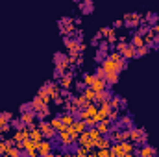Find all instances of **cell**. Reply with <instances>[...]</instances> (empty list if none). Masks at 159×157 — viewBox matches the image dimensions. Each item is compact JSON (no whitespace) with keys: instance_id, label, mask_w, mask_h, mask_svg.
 I'll return each instance as SVG.
<instances>
[{"instance_id":"obj_1","label":"cell","mask_w":159,"mask_h":157,"mask_svg":"<svg viewBox=\"0 0 159 157\" xmlns=\"http://www.w3.org/2000/svg\"><path fill=\"white\" fill-rule=\"evenodd\" d=\"M143 24V15L141 13H128L124 15V26L126 28H139Z\"/></svg>"},{"instance_id":"obj_2","label":"cell","mask_w":159,"mask_h":157,"mask_svg":"<svg viewBox=\"0 0 159 157\" xmlns=\"http://www.w3.org/2000/svg\"><path fill=\"white\" fill-rule=\"evenodd\" d=\"M37 128L41 129L43 137H44V139H48V141L56 139V135H57V131H56V129L50 126V122H46V120H41L39 124H37Z\"/></svg>"},{"instance_id":"obj_3","label":"cell","mask_w":159,"mask_h":157,"mask_svg":"<svg viewBox=\"0 0 159 157\" xmlns=\"http://www.w3.org/2000/svg\"><path fill=\"white\" fill-rule=\"evenodd\" d=\"M37 154L41 157H52V142L48 139H43L41 142H37Z\"/></svg>"},{"instance_id":"obj_4","label":"cell","mask_w":159,"mask_h":157,"mask_svg":"<svg viewBox=\"0 0 159 157\" xmlns=\"http://www.w3.org/2000/svg\"><path fill=\"white\" fill-rule=\"evenodd\" d=\"M57 137H59V142H61V146L65 148V146H72V144H76V141L72 139V135H70V131L65 128V129H61V131H57Z\"/></svg>"},{"instance_id":"obj_5","label":"cell","mask_w":159,"mask_h":157,"mask_svg":"<svg viewBox=\"0 0 159 157\" xmlns=\"http://www.w3.org/2000/svg\"><path fill=\"white\" fill-rule=\"evenodd\" d=\"M22 150L26 152V155H28V157L39 155V154H37V142H35V141H32V139L22 141Z\"/></svg>"},{"instance_id":"obj_6","label":"cell","mask_w":159,"mask_h":157,"mask_svg":"<svg viewBox=\"0 0 159 157\" xmlns=\"http://www.w3.org/2000/svg\"><path fill=\"white\" fill-rule=\"evenodd\" d=\"M100 65L106 69V72H122V69H120V63H119V61H113L109 56H107V57H106V59H104Z\"/></svg>"},{"instance_id":"obj_7","label":"cell","mask_w":159,"mask_h":157,"mask_svg":"<svg viewBox=\"0 0 159 157\" xmlns=\"http://www.w3.org/2000/svg\"><path fill=\"white\" fill-rule=\"evenodd\" d=\"M133 155H139V157H154L157 155V150L148 146V144H141V148H135V154Z\"/></svg>"},{"instance_id":"obj_8","label":"cell","mask_w":159,"mask_h":157,"mask_svg":"<svg viewBox=\"0 0 159 157\" xmlns=\"http://www.w3.org/2000/svg\"><path fill=\"white\" fill-rule=\"evenodd\" d=\"M102 135H109L111 133V129H113V122L109 120V118H104V120H100V122H96V126H94Z\"/></svg>"},{"instance_id":"obj_9","label":"cell","mask_w":159,"mask_h":157,"mask_svg":"<svg viewBox=\"0 0 159 157\" xmlns=\"http://www.w3.org/2000/svg\"><path fill=\"white\" fill-rule=\"evenodd\" d=\"M143 135H144V129L143 128H129V141L131 142H135V144H141V139H143Z\"/></svg>"},{"instance_id":"obj_10","label":"cell","mask_w":159,"mask_h":157,"mask_svg":"<svg viewBox=\"0 0 159 157\" xmlns=\"http://www.w3.org/2000/svg\"><path fill=\"white\" fill-rule=\"evenodd\" d=\"M78 142H80V146H85V148H93V146H94V141L91 139V135H89V131H87V129L80 133Z\"/></svg>"},{"instance_id":"obj_11","label":"cell","mask_w":159,"mask_h":157,"mask_svg":"<svg viewBox=\"0 0 159 157\" xmlns=\"http://www.w3.org/2000/svg\"><path fill=\"white\" fill-rule=\"evenodd\" d=\"M72 83H74V72H67L59 78V87L61 89H70Z\"/></svg>"},{"instance_id":"obj_12","label":"cell","mask_w":159,"mask_h":157,"mask_svg":"<svg viewBox=\"0 0 159 157\" xmlns=\"http://www.w3.org/2000/svg\"><path fill=\"white\" fill-rule=\"evenodd\" d=\"M120 146H122V152H124V157H131L135 154V142L131 141H120Z\"/></svg>"},{"instance_id":"obj_13","label":"cell","mask_w":159,"mask_h":157,"mask_svg":"<svg viewBox=\"0 0 159 157\" xmlns=\"http://www.w3.org/2000/svg\"><path fill=\"white\" fill-rule=\"evenodd\" d=\"M89 87H93L96 92H98V91H106V89H107V81H106L104 78H98V76L94 74V78H93V81H91Z\"/></svg>"},{"instance_id":"obj_14","label":"cell","mask_w":159,"mask_h":157,"mask_svg":"<svg viewBox=\"0 0 159 157\" xmlns=\"http://www.w3.org/2000/svg\"><path fill=\"white\" fill-rule=\"evenodd\" d=\"M35 111L34 109H30V111H24V113H20V120L26 124V126H30V124H35Z\"/></svg>"},{"instance_id":"obj_15","label":"cell","mask_w":159,"mask_h":157,"mask_svg":"<svg viewBox=\"0 0 159 157\" xmlns=\"http://www.w3.org/2000/svg\"><path fill=\"white\" fill-rule=\"evenodd\" d=\"M120 54H122V57H124V59H128V61H129V59H133V57H135V46H131V44L128 43V44L120 50Z\"/></svg>"},{"instance_id":"obj_16","label":"cell","mask_w":159,"mask_h":157,"mask_svg":"<svg viewBox=\"0 0 159 157\" xmlns=\"http://www.w3.org/2000/svg\"><path fill=\"white\" fill-rule=\"evenodd\" d=\"M30 139L32 141H35V142H41L44 137H43V133H41L39 128H35V124H30Z\"/></svg>"},{"instance_id":"obj_17","label":"cell","mask_w":159,"mask_h":157,"mask_svg":"<svg viewBox=\"0 0 159 157\" xmlns=\"http://www.w3.org/2000/svg\"><path fill=\"white\" fill-rule=\"evenodd\" d=\"M70 100H72V102L76 104V107H78V109H85V107H87V105L91 104V102H89V100H87V98H85V96L81 94V92H80L78 96H74V98H70Z\"/></svg>"},{"instance_id":"obj_18","label":"cell","mask_w":159,"mask_h":157,"mask_svg":"<svg viewBox=\"0 0 159 157\" xmlns=\"http://www.w3.org/2000/svg\"><path fill=\"white\" fill-rule=\"evenodd\" d=\"M94 146H96V148H109V146H111V139H109L107 135H102L100 139L94 141Z\"/></svg>"},{"instance_id":"obj_19","label":"cell","mask_w":159,"mask_h":157,"mask_svg":"<svg viewBox=\"0 0 159 157\" xmlns=\"http://www.w3.org/2000/svg\"><path fill=\"white\" fill-rule=\"evenodd\" d=\"M65 41V46L69 48V52H80V43L78 39H63Z\"/></svg>"},{"instance_id":"obj_20","label":"cell","mask_w":159,"mask_h":157,"mask_svg":"<svg viewBox=\"0 0 159 157\" xmlns=\"http://www.w3.org/2000/svg\"><path fill=\"white\" fill-rule=\"evenodd\" d=\"M80 92H81V94H83V96H85V98H87L89 102H94V94H96V91H94L93 87L85 85V87H83V89H81Z\"/></svg>"},{"instance_id":"obj_21","label":"cell","mask_w":159,"mask_h":157,"mask_svg":"<svg viewBox=\"0 0 159 157\" xmlns=\"http://www.w3.org/2000/svg\"><path fill=\"white\" fill-rule=\"evenodd\" d=\"M50 126L56 129V131H61V129H65L67 126L63 124V120H61V117H54V118H50Z\"/></svg>"},{"instance_id":"obj_22","label":"cell","mask_w":159,"mask_h":157,"mask_svg":"<svg viewBox=\"0 0 159 157\" xmlns=\"http://www.w3.org/2000/svg\"><path fill=\"white\" fill-rule=\"evenodd\" d=\"M109 139H111V142H120L122 141V128H113L109 133Z\"/></svg>"},{"instance_id":"obj_23","label":"cell","mask_w":159,"mask_h":157,"mask_svg":"<svg viewBox=\"0 0 159 157\" xmlns=\"http://www.w3.org/2000/svg\"><path fill=\"white\" fill-rule=\"evenodd\" d=\"M111 155L113 157H124V152H122V146H120V142H111Z\"/></svg>"},{"instance_id":"obj_24","label":"cell","mask_w":159,"mask_h":157,"mask_svg":"<svg viewBox=\"0 0 159 157\" xmlns=\"http://www.w3.org/2000/svg\"><path fill=\"white\" fill-rule=\"evenodd\" d=\"M61 117V120H63V124L69 128V126H72V122L76 120V117H74V113H69V111H65L63 115H59Z\"/></svg>"},{"instance_id":"obj_25","label":"cell","mask_w":159,"mask_h":157,"mask_svg":"<svg viewBox=\"0 0 159 157\" xmlns=\"http://www.w3.org/2000/svg\"><path fill=\"white\" fill-rule=\"evenodd\" d=\"M6 155H9V157H20V155H22V148H19L17 144H15V146H9V148L6 150Z\"/></svg>"},{"instance_id":"obj_26","label":"cell","mask_w":159,"mask_h":157,"mask_svg":"<svg viewBox=\"0 0 159 157\" xmlns=\"http://www.w3.org/2000/svg\"><path fill=\"white\" fill-rule=\"evenodd\" d=\"M129 44H131V46H135V48H139V46H143V44H144V37H143L141 34H137V32H135V34H133V37H131V43H129Z\"/></svg>"},{"instance_id":"obj_27","label":"cell","mask_w":159,"mask_h":157,"mask_svg":"<svg viewBox=\"0 0 159 157\" xmlns=\"http://www.w3.org/2000/svg\"><path fill=\"white\" fill-rule=\"evenodd\" d=\"M119 74L120 72H106V81H107L109 87L115 85V83H119Z\"/></svg>"},{"instance_id":"obj_28","label":"cell","mask_w":159,"mask_h":157,"mask_svg":"<svg viewBox=\"0 0 159 157\" xmlns=\"http://www.w3.org/2000/svg\"><path fill=\"white\" fill-rule=\"evenodd\" d=\"M30 104H32V109H34L35 113H37V111H41V109H43V107L46 105V104H44V102L41 100V96H35V98H34V100H32Z\"/></svg>"},{"instance_id":"obj_29","label":"cell","mask_w":159,"mask_h":157,"mask_svg":"<svg viewBox=\"0 0 159 157\" xmlns=\"http://www.w3.org/2000/svg\"><path fill=\"white\" fill-rule=\"evenodd\" d=\"M37 96H41V100L44 102V104H50V100H52V96H50V92L46 91V87L43 85L39 89V92H37Z\"/></svg>"},{"instance_id":"obj_30","label":"cell","mask_w":159,"mask_h":157,"mask_svg":"<svg viewBox=\"0 0 159 157\" xmlns=\"http://www.w3.org/2000/svg\"><path fill=\"white\" fill-rule=\"evenodd\" d=\"M48 115H50V104H46V105H44L41 111H37V113H35V117L39 118V120H44Z\"/></svg>"},{"instance_id":"obj_31","label":"cell","mask_w":159,"mask_h":157,"mask_svg":"<svg viewBox=\"0 0 159 157\" xmlns=\"http://www.w3.org/2000/svg\"><path fill=\"white\" fill-rule=\"evenodd\" d=\"M148 52H150V48H148L146 44H143V46L135 48V57H144V56H146Z\"/></svg>"},{"instance_id":"obj_32","label":"cell","mask_w":159,"mask_h":157,"mask_svg":"<svg viewBox=\"0 0 159 157\" xmlns=\"http://www.w3.org/2000/svg\"><path fill=\"white\" fill-rule=\"evenodd\" d=\"M104 39L107 41L109 44H115V43H117V39H119V37H117V34H115V28H111V30L107 32V35H106Z\"/></svg>"},{"instance_id":"obj_33","label":"cell","mask_w":159,"mask_h":157,"mask_svg":"<svg viewBox=\"0 0 159 157\" xmlns=\"http://www.w3.org/2000/svg\"><path fill=\"white\" fill-rule=\"evenodd\" d=\"M109 105H111V109H119V107H122L120 96H111V98H109Z\"/></svg>"},{"instance_id":"obj_34","label":"cell","mask_w":159,"mask_h":157,"mask_svg":"<svg viewBox=\"0 0 159 157\" xmlns=\"http://www.w3.org/2000/svg\"><path fill=\"white\" fill-rule=\"evenodd\" d=\"M159 17L157 15H154V13H152V11H148V13H146V15H144V17H143V22H144V20H146V24H154V22H156V20H157Z\"/></svg>"},{"instance_id":"obj_35","label":"cell","mask_w":159,"mask_h":157,"mask_svg":"<svg viewBox=\"0 0 159 157\" xmlns=\"http://www.w3.org/2000/svg\"><path fill=\"white\" fill-rule=\"evenodd\" d=\"M96 157H113L111 148H96Z\"/></svg>"},{"instance_id":"obj_36","label":"cell","mask_w":159,"mask_h":157,"mask_svg":"<svg viewBox=\"0 0 159 157\" xmlns=\"http://www.w3.org/2000/svg\"><path fill=\"white\" fill-rule=\"evenodd\" d=\"M9 124H11V128H15V129H20V128H24V126H26V124L20 120V117H19V118H11V122H9Z\"/></svg>"},{"instance_id":"obj_37","label":"cell","mask_w":159,"mask_h":157,"mask_svg":"<svg viewBox=\"0 0 159 157\" xmlns=\"http://www.w3.org/2000/svg\"><path fill=\"white\" fill-rule=\"evenodd\" d=\"M119 118H120V107L119 109H111V111H109V120H111V122H117Z\"/></svg>"},{"instance_id":"obj_38","label":"cell","mask_w":159,"mask_h":157,"mask_svg":"<svg viewBox=\"0 0 159 157\" xmlns=\"http://www.w3.org/2000/svg\"><path fill=\"white\" fill-rule=\"evenodd\" d=\"M87 131H89V135H91V139H93V141H96V139H100V137H102V133H100L96 128H89Z\"/></svg>"},{"instance_id":"obj_39","label":"cell","mask_w":159,"mask_h":157,"mask_svg":"<svg viewBox=\"0 0 159 157\" xmlns=\"http://www.w3.org/2000/svg\"><path fill=\"white\" fill-rule=\"evenodd\" d=\"M76 155L78 157H87L89 155V148H85V146H78V148H76Z\"/></svg>"},{"instance_id":"obj_40","label":"cell","mask_w":159,"mask_h":157,"mask_svg":"<svg viewBox=\"0 0 159 157\" xmlns=\"http://www.w3.org/2000/svg\"><path fill=\"white\" fill-rule=\"evenodd\" d=\"M59 30H61L63 35H69V34L74 32V24H70V26H59Z\"/></svg>"},{"instance_id":"obj_41","label":"cell","mask_w":159,"mask_h":157,"mask_svg":"<svg viewBox=\"0 0 159 157\" xmlns=\"http://www.w3.org/2000/svg\"><path fill=\"white\" fill-rule=\"evenodd\" d=\"M70 24H74V19H70V17H63L59 20V26H70Z\"/></svg>"},{"instance_id":"obj_42","label":"cell","mask_w":159,"mask_h":157,"mask_svg":"<svg viewBox=\"0 0 159 157\" xmlns=\"http://www.w3.org/2000/svg\"><path fill=\"white\" fill-rule=\"evenodd\" d=\"M94 74H96L98 78H104V79H106V69H104L102 65H98V67H96V70H94Z\"/></svg>"},{"instance_id":"obj_43","label":"cell","mask_w":159,"mask_h":157,"mask_svg":"<svg viewBox=\"0 0 159 157\" xmlns=\"http://www.w3.org/2000/svg\"><path fill=\"white\" fill-rule=\"evenodd\" d=\"M109 57H111L113 61H120V59H122V54H120L119 50H113V52L109 54Z\"/></svg>"},{"instance_id":"obj_44","label":"cell","mask_w":159,"mask_h":157,"mask_svg":"<svg viewBox=\"0 0 159 157\" xmlns=\"http://www.w3.org/2000/svg\"><path fill=\"white\" fill-rule=\"evenodd\" d=\"M11 118H13V115L7 113V111H6V113H0V120H2V122H11Z\"/></svg>"},{"instance_id":"obj_45","label":"cell","mask_w":159,"mask_h":157,"mask_svg":"<svg viewBox=\"0 0 159 157\" xmlns=\"http://www.w3.org/2000/svg\"><path fill=\"white\" fill-rule=\"evenodd\" d=\"M63 59H67V56L61 54V52H56V56H54V63H59V61H63Z\"/></svg>"},{"instance_id":"obj_46","label":"cell","mask_w":159,"mask_h":157,"mask_svg":"<svg viewBox=\"0 0 159 157\" xmlns=\"http://www.w3.org/2000/svg\"><path fill=\"white\" fill-rule=\"evenodd\" d=\"M96 48H100V50H104V52H107V48H109V43H107L106 39H104V41H100Z\"/></svg>"},{"instance_id":"obj_47","label":"cell","mask_w":159,"mask_h":157,"mask_svg":"<svg viewBox=\"0 0 159 157\" xmlns=\"http://www.w3.org/2000/svg\"><path fill=\"white\" fill-rule=\"evenodd\" d=\"M9 146L6 144V141H0V155H6V150H7Z\"/></svg>"},{"instance_id":"obj_48","label":"cell","mask_w":159,"mask_h":157,"mask_svg":"<svg viewBox=\"0 0 159 157\" xmlns=\"http://www.w3.org/2000/svg\"><path fill=\"white\" fill-rule=\"evenodd\" d=\"M32 109V104H22L20 105V113H24V111H30Z\"/></svg>"},{"instance_id":"obj_49","label":"cell","mask_w":159,"mask_h":157,"mask_svg":"<svg viewBox=\"0 0 159 157\" xmlns=\"http://www.w3.org/2000/svg\"><path fill=\"white\" fill-rule=\"evenodd\" d=\"M122 26H124V20H115V22H113V28H115V30H119Z\"/></svg>"},{"instance_id":"obj_50","label":"cell","mask_w":159,"mask_h":157,"mask_svg":"<svg viewBox=\"0 0 159 157\" xmlns=\"http://www.w3.org/2000/svg\"><path fill=\"white\" fill-rule=\"evenodd\" d=\"M152 28H154V32H156V34H159V19L156 20V24H154Z\"/></svg>"},{"instance_id":"obj_51","label":"cell","mask_w":159,"mask_h":157,"mask_svg":"<svg viewBox=\"0 0 159 157\" xmlns=\"http://www.w3.org/2000/svg\"><path fill=\"white\" fill-rule=\"evenodd\" d=\"M85 48H87V44L85 43H80V52H85Z\"/></svg>"},{"instance_id":"obj_52","label":"cell","mask_w":159,"mask_h":157,"mask_svg":"<svg viewBox=\"0 0 159 157\" xmlns=\"http://www.w3.org/2000/svg\"><path fill=\"white\" fill-rule=\"evenodd\" d=\"M154 43H156V44H159V34H156V35H154Z\"/></svg>"},{"instance_id":"obj_53","label":"cell","mask_w":159,"mask_h":157,"mask_svg":"<svg viewBox=\"0 0 159 157\" xmlns=\"http://www.w3.org/2000/svg\"><path fill=\"white\" fill-rule=\"evenodd\" d=\"M74 2H81V0H74Z\"/></svg>"}]
</instances>
